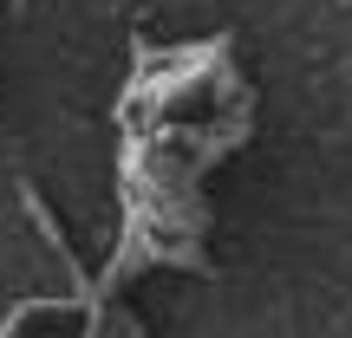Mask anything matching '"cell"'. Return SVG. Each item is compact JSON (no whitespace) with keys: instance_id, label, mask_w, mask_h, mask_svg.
<instances>
[{"instance_id":"obj_1","label":"cell","mask_w":352,"mask_h":338,"mask_svg":"<svg viewBox=\"0 0 352 338\" xmlns=\"http://www.w3.org/2000/svg\"><path fill=\"white\" fill-rule=\"evenodd\" d=\"M13 7H26V0H13Z\"/></svg>"}]
</instances>
